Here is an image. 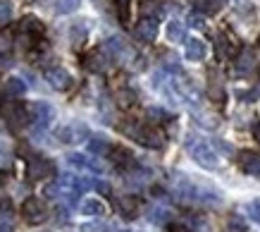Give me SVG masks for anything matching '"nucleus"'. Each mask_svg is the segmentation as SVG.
Listing matches in <instances>:
<instances>
[{"label":"nucleus","mask_w":260,"mask_h":232,"mask_svg":"<svg viewBox=\"0 0 260 232\" xmlns=\"http://www.w3.org/2000/svg\"><path fill=\"white\" fill-rule=\"evenodd\" d=\"M186 149H189L191 158L196 160L201 168H205V170H215L217 165H220V156H217L213 146L208 144V141H203V139L189 136V139H186Z\"/></svg>","instance_id":"f257e3e1"},{"label":"nucleus","mask_w":260,"mask_h":232,"mask_svg":"<svg viewBox=\"0 0 260 232\" xmlns=\"http://www.w3.org/2000/svg\"><path fill=\"white\" fill-rule=\"evenodd\" d=\"M150 223L167 225L170 223V211H167V208H153V211H150Z\"/></svg>","instance_id":"cd10ccee"},{"label":"nucleus","mask_w":260,"mask_h":232,"mask_svg":"<svg viewBox=\"0 0 260 232\" xmlns=\"http://www.w3.org/2000/svg\"><path fill=\"white\" fill-rule=\"evenodd\" d=\"M234 70L237 74H251L255 70V55H253L251 48H244L237 55V63H234Z\"/></svg>","instance_id":"ddd939ff"},{"label":"nucleus","mask_w":260,"mask_h":232,"mask_svg":"<svg viewBox=\"0 0 260 232\" xmlns=\"http://www.w3.org/2000/svg\"><path fill=\"white\" fill-rule=\"evenodd\" d=\"M222 232H246V220L241 216H229Z\"/></svg>","instance_id":"bb28decb"},{"label":"nucleus","mask_w":260,"mask_h":232,"mask_svg":"<svg viewBox=\"0 0 260 232\" xmlns=\"http://www.w3.org/2000/svg\"><path fill=\"white\" fill-rule=\"evenodd\" d=\"M115 98H117V105H119V108H124V110H126V108H132V105L136 103V94L132 91V89H119Z\"/></svg>","instance_id":"393cba45"},{"label":"nucleus","mask_w":260,"mask_h":232,"mask_svg":"<svg viewBox=\"0 0 260 232\" xmlns=\"http://www.w3.org/2000/svg\"><path fill=\"white\" fill-rule=\"evenodd\" d=\"M86 34H88V22H74L70 26V39L74 46H79L81 41L86 39Z\"/></svg>","instance_id":"aec40b11"},{"label":"nucleus","mask_w":260,"mask_h":232,"mask_svg":"<svg viewBox=\"0 0 260 232\" xmlns=\"http://www.w3.org/2000/svg\"><path fill=\"white\" fill-rule=\"evenodd\" d=\"M136 36L146 43H153L158 36V19L155 17H141L139 24H136Z\"/></svg>","instance_id":"1a4fd4ad"},{"label":"nucleus","mask_w":260,"mask_h":232,"mask_svg":"<svg viewBox=\"0 0 260 232\" xmlns=\"http://www.w3.org/2000/svg\"><path fill=\"white\" fill-rule=\"evenodd\" d=\"M215 41H217V43H215V50H217V55L224 57V55H227V39H224V36L220 34V36H217Z\"/></svg>","instance_id":"e433bc0d"},{"label":"nucleus","mask_w":260,"mask_h":232,"mask_svg":"<svg viewBox=\"0 0 260 232\" xmlns=\"http://www.w3.org/2000/svg\"><path fill=\"white\" fill-rule=\"evenodd\" d=\"M110 156H112V160L117 163L119 168H129V165H134V156L126 151V149H112Z\"/></svg>","instance_id":"412c9836"},{"label":"nucleus","mask_w":260,"mask_h":232,"mask_svg":"<svg viewBox=\"0 0 260 232\" xmlns=\"http://www.w3.org/2000/svg\"><path fill=\"white\" fill-rule=\"evenodd\" d=\"M26 3H39V0H26Z\"/></svg>","instance_id":"a19ab883"},{"label":"nucleus","mask_w":260,"mask_h":232,"mask_svg":"<svg viewBox=\"0 0 260 232\" xmlns=\"http://www.w3.org/2000/svg\"><path fill=\"white\" fill-rule=\"evenodd\" d=\"M184 36H186V29H184V24H181L179 19H172L170 24H167V39L170 41H184Z\"/></svg>","instance_id":"b1692460"},{"label":"nucleus","mask_w":260,"mask_h":232,"mask_svg":"<svg viewBox=\"0 0 260 232\" xmlns=\"http://www.w3.org/2000/svg\"><path fill=\"white\" fill-rule=\"evenodd\" d=\"M248 216H251V220H255V223L260 225V199L248 204Z\"/></svg>","instance_id":"72a5a7b5"},{"label":"nucleus","mask_w":260,"mask_h":232,"mask_svg":"<svg viewBox=\"0 0 260 232\" xmlns=\"http://www.w3.org/2000/svg\"><path fill=\"white\" fill-rule=\"evenodd\" d=\"M3 91H5V96L10 98H22L26 94V84H24L19 77H10L5 84H3Z\"/></svg>","instance_id":"2eb2a0df"},{"label":"nucleus","mask_w":260,"mask_h":232,"mask_svg":"<svg viewBox=\"0 0 260 232\" xmlns=\"http://www.w3.org/2000/svg\"><path fill=\"white\" fill-rule=\"evenodd\" d=\"M81 0H55V12L57 15H72L74 10H79Z\"/></svg>","instance_id":"a878e982"},{"label":"nucleus","mask_w":260,"mask_h":232,"mask_svg":"<svg viewBox=\"0 0 260 232\" xmlns=\"http://www.w3.org/2000/svg\"><path fill=\"white\" fill-rule=\"evenodd\" d=\"M3 118L8 120V125L12 129L22 127V125H26V120H31L29 112H26V108H22L19 103H5L3 105Z\"/></svg>","instance_id":"423d86ee"},{"label":"nucleus","mask_w":260,"mask_h":232,"mask_svg":"<svg viewBox=\"0 0 260 232\" xmlns=\"http://www.w3.org/2000/svg\"><path fill=\"white\" fill-rule=\"evenodd\" d=\"M55 175V163L46 156H31L26 160V177L29 180H46Z\"/></svg>","instance_id":"7ed1b4c3"},{"label":"nucleus","mask_w":260,"mask_h":232,"mask_svg":"<svg viewBox=\"0 0 260 232\" xmlns=\"http://www.w3.org/2000/svg\"><path fill=\"white\" fill-rule=\"evenodd\" d=\"M22 34H34V36H41L43 34V24H41L36 17H24L22 19Z\"/></svg>","instance_id":"5701e85b"},{"label":"nucleus","mask_w":260,"mask_h":232,"mask_svg":"<svg viewBox=\"0 0 260 232\" xmlns=\"http://www.w3.org/2000/svg\"><path fill=\"white\" fill-rule=\"evenodd\" d=\"M3 232H8V230H3Z\"/></svg>","instance_id":"37998d69"},{"label":"nucleus","mask_w":260,"mask_h":232,"mask_svg":"<svg viewBox=\"0 0 260 232\" xmlns=\"http://www.w3.org/2000/svg\"><path fill=\"white\" fill-rule=\"evenodd\" d=\"M191 3H193L198 15H217L227 5V0H191Z\"/></svg>","instance_id":"4468645a"},{"label":"nucleus","mask_w":260,"mask_h":232,"mask_svg":"<svg viewBox=\"0 0 260 232\" xmlns=\"http://www.w3.org/2000/svg\"><path fill=\"white\" fill-rule=\"evenodd\" d=\"M81 213H84V216L101 218V216H105V206H103V201H98V199H86L81 204Z\"/></svg>","instance_id":"6ab92c4d"},{"label":"nucleus","mask_w":260,"mask_h":232,"mask_svg":"<svg viewBox=\"0 0 260 232\" xmlns=\"http://www.w3.org/2000/svg\"><path fill=\"white\" fill-rule=\"evenodd\" d=\"M3 182H5V177H3V175H0V189H3Z\"/></svg>","instance_id":"ea45409f"},{"label":"nucleus","mask_w":260,"mask_h":232,"mask_svg":"<svg viewBox=\"0 0 260 232\" xmlns=\"http://www.w3.org/2000/svg\"><path fill=\"white\" fill-rule=\"evenodd\" d=\"M162 60H165V70L167 72H181V67H179V57L174 55V53H165V57H162Z\"/></svg>","instance_id":"c756f323"},{"label":"nucleus","mask_w":260,"mask_h":232,"mask_svg":"<svg viewBox=\"0 0 260 232\" xmlns=\"http://www.w3.org/2000/svg\"><path fill=\"white\" fill-rule=\"evenodd\" d=\"M117 15L122 24L129 22V0H117Z\"/></svg>","instance_id":"2f4dec72"},{"label":"nucleus","mask_w":260,"mask_h":232,"mask_svg":"<svg viewBox=\"0 0 260 232\" xmlns=\"http://www.w3.org/2000/svg\"><path fill=\"white\" fill-rule=\"evenodd\" d=\"M93 189H95V192H101L103 196H110V192H112L110 184H108V182H95V184H93Z\"/></svg>","instance_id":"58836bf2"},{"label":"nucleus","mask_w":260,"mask_h":232,"mask_svg":"<svg viewBox=\"0 0 260 232\" xmlns=\"http://www.w3.org/2000/svg\"><path fill=\"white\" fill-rule=\"evenodd\" d=\"M108 63H110V55L105 48H93L84 55V67L88 72H103L108 67Z\"/></svg>","instance_id":"0eeeda50"},{"label":"nucleus","mask_w":260,"mask_h":232,"mask_svg":"<svg viewBox=\"0 0 260 232\" xmlns=\"http://www.w3.org/2000/svg\"><path fill=\"white\" fill-rule=\"evenodd\" d=\"M170 232H196V220H191V218H179V220H172V223H167Z\"/></svg>","instance_id":"4be33fe9"},{"label":"nucleus","mask_w":260,"mask_h":232,"mask_svg":"<svg viewBox=\"0 0 260 232\" xmlns=\"http://www.w3.org/2000/svg\"><path fill=\"white\" fill-rule=\"evenodd\" d=\"M0 89H3V81H0Z\"/></svg>","instance_id":"79ce46f5"},{"label":"nucleus","mask_w":260,"mask_h":232,"mask_svg":"<svg viewBox=\"0 0 260 232\" xmlns=\"http://www.w3.org/2000/svg\"><path fill=\"white\" fill-rule=\"evenodd\" d=\"M237 163H239V168L244 170L246 175L260 177V156H258V153L241 151V153H239V158H237Z\"/></svg>","instance_id":"9d476101"},{"label":"nucleus","mask_w":260,"mask_h":232,"mask_svg":"<svg viewBox=\"0 0 260 232\" xmlns=\"http://www.w3.org/2000/svg\"><path fill=\"white\" fill-rule=\"evenodd\" d=\"M112 227L105 223H88V225H81V232H110Z\"/></svg>","instance_id":"473e14b6"},{"label":"nucleus","mask_w":260,"mask_h":232,"mask_svg":"<svg viewBox=\"0 0 260 232\" xmlns=\"http://www.w3.org/2000/svg\"><path fill=\"white\" fill-rule=\"evenodd\" d=\"M88 151L95 153L98 158H103V156H110L112 146L105 136H91V139H88Z\"/></svg>","instance_id":"dca6fc26"},{"label":"nucleus","mask_w":260,"mask_h":232,"mask_svg":"<svg viewBox=\"0 0 260 232\" xmlns=\"http://www.w3.org/2000/svg\"><path fill=\"white\" fill-rule=\"evenodd\" d=\"M46 81L57 91H67L74 79H72V74L64 67H50V70H46Z\"/></svg>","instance_id":"6e6552de"},{"label":"nucleus","mask_w":260,"mask_h":232,"mask_svg":"<svg viewBox=\"0 0 260 232\" xmlns=\"http://www.w3.org/2000/svg\"><path fill=\"white\" fill-rule=\"evenodd\" d=\"M29 115H31L34 125H36V129H46L50 127V122L55 120V110H53V105L48 103H31L29 105Z\"/></svg>","instance_id":"39448f33"},{"label":"nucleus","mask_w":260,"mask_h":232,"mask_svg":"<svg viewBox=\"0 0 260 232\" xmlns=\"http://www.w3.org/2000/svg\"><path fill=\"white\" fill-rule=\"evenodd\" d=\"M12 220V208H10V201H5V211L0 208V223H10Z\"/></svg>","instance_id":"4c0bfd02"},{"label":"nucleus","mask_w":260,"mask_h":232,"mask_svg":"<svg viewBox=\"0 0 260 232\" xmlns=\"http://www.w3.org/2000/svg\"><path fill=\"white\" fill-rule=\"evenodd\" d=\"M117 208L124 218H136V213H139V199L136 196H119Z\"/></svg>","instance_id":"f3484780"},{"label":"nucleus","mask_w":260,"mask_h":232,"mask_svg":"<svg viewBox=\"0 0 260 232\" xmlns=\"http://www.w3.org/2000/svg\"><path fill=\"white\" fill-rule=\"evenodd\" d=\"M22 218L29 225H41L46 220V206H43V201L36 199V196H29L22 204Z\"/></svg>","instance_id":"20e7f679"},{"label":"nucleus","mask_w":260,"mask_h":232,"mask_svg":"<svg viewBox=\"0 0 260 232\" xmlns=\"http://www.w3.org/2000/svg\"><path fill=\"white\" fill-rule=\"evenodd\" d=\"M10 50H12V34L8 29H3L0 32V55H8Z\"/></svg>","instance_id":"c85d7f7f"},{"label":"nucleus","mask_w":260,"mask_h":232,"mask_svg":"<svg viewBox=\"0 0 260 232\" xmlns=\"http://www.w3.org/2000/svg\"><path fill=\"white\" fill-rule=\"evenodd\" d=\"M189 26H193V29H203V26H205L203 15H198V12H191V15H189Z\"/></svg>","instance_id":"f704fd0d"},{"label":"nucleus","mask_w":260,"mask_h":232,"mask_svg":"<svg viewBox=\"0 0 260 232\" xmlns=\"http://www.w3.org/2000/svg\"><path fill=\"white\" fill-rule=\"evenodd\" d=\"M10 19H12V3L0 0V24H8Z\"/></svg>","instance_id":"7c9ffc66"},{"label":"nucleus","mask_w":260,"mask_h":232,"mask_svg":"<svg viewBox=\"0 0 260 232\" xmlns=\"http://www.w3.org/2000/svg\"><path fill=\"white\" fill-rule=\"evenodd\" d=\"M186 57L189 60H203L205 57V43L201 39H189L186 41Z\"/></svg>","instance_id":"a211bd4d"},{"label":"nucleus","mask_w":260,"mask_h":232,"mask_svg":"<svg viewBox=\"0 0 260 232\" xmlns=\"http://www.w3.org/2000/svg\"><path fill=\"white\" fill-rule=\"evenodd\" d=\"M88 129L84 125H70V127L57 129V139L64 141V144H74V141H81V136H86Z\"/></svg>","instance_id":"9b49d317"},{"label":"nucleus","mask_w":260,"mask_h":232,"mask_svg":"<svg viewBox=\"0 0 260 232\" xmlns=\"http://www.w3.org/2000/svg\"><path fill=\"white\" fill-rule=\"evenodd\" d=\"M67 163L79 170H91V172H101L103 170V165L98 160L88 158V156H81V153H70V156H67Z\"/></svg>","instance_id":"f8f14e48"},{"label":"nucleus","mask_w":260,"mask_h":232,"mask_svg":"<svg viewBox=\"0 0 260 232\" xmlns=\"http://www.w3.org/2000/svg\"><path fill=\"white\" fill-rule=\"evenodd\" d=\"M234 3H237V5H234L237 12H241V15H251L253 12V5L248 3V0H234Z\"/></svg>","instance_id":"c9c22d12"},{"label":"nucleus","mask_w":260,"mask_h":232,"mask_svg":"<svg viewBox=\"0 0 260 232\" xmlns=\"http://www.w3.org/2000/svg\"><path fill=\"white\" fill-rule=\"evenodd\" d=\"M124 132L132 136L134 141H139L141 146H146V149H162V144H165V134H162L158 127H153V125L124 127Z\"/></svg>","instance_id":"f03ea898"}]
</instances>
